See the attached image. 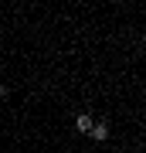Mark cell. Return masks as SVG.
I'll return each mask as SVG.
<instances>
[{
    "label": "cell",
    "mask_w": 146,
    "mask_h": 153,
    "mask_svg": "<svg viewBox=\"0 0 146 153\" xmlns=\"http://www.w3.org/2000/svg\"><path fill=\"white\" fill-rule=\"evenodd\" d=\"M92 123H95V119H92L88 112H78V116H75V129L82 133V136H88V129H92Z\"/></svg>",
    "instance_id": "obj_1"
},
{
    "label": "cell",
    "mask_w": 146,
    "mask_h": 153,
    "mask_svg": "<svg viewBox=\"0 0 146 153\" xmlns=\"http://www.w3.org/2000/svg\"><path fill=\"white\" fill-rule=\"evenodd\" d=\"M88 136H92L95 143H105V140H109V126H105V123H92V129H88Z\"/></svg>",
    "instance_id": "obj_2"
},
{
    "label": "cell",
    "mask_w": 146,
    "mask_h": 153,
    "mask_svg": "<svg viewBox=\"0 0 146 153\" xmlns=\"http://www.w3.org/2000/svg\"><path fill=\"white\" fill-rule=\"evenodd\" d=\"M7 95H10V88H7V85H0V99H7Z\"/></svg>",
    "instance_id": "obj_3"
}]
</instances>
